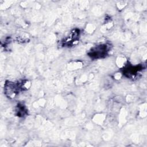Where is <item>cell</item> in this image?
<instances>
[{"mask_svg": "<svg viewBox=\"0 0 147 147\" xmlns=\"http://www.w3.org/2000/svg\"><path fill=\"white\" fill-rule=\"evenodd\" d=\"M107 46L106 45H101L99 46H96L94 49H92L90 56L93 57L98 58L105 56L107 52Z\"/></svg>", "mask_w": 147, "mask_h": 147, "instance_id": "cell-1", "label": "cell"}]
</instances>
